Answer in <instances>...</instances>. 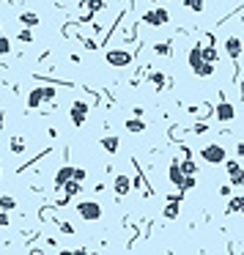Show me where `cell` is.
Returning a JSON list of instances; mask_svg holds the SVG:
<instances>
[{
	"mask_svg": "<svg viewBox=\"0 0 244 255\" xmlns=\"http://www.w3.org/2000/svg\"><path fill=\"white\" fill-rule=\"evenodd\" d=\"M154 52H156V55L170 58V55H173V47H170V42H156V44H154Z\"/></svg>",
	"mask_w": 244,
	"mask_h": 255,
	"instance_id": "19",
	"label": "cell"
},
{
	"mask_svg": "<svg viewBox=\"0 0 244 255\" xmlns=\"http://www.w3.org/2000/svg\"><path fill=\"white\" fill-rule=\"evenodd\" d=\"M85 3H91V0H80V6H85Z\"/></svg>",
	"mask_w": 244,
	"mask_h": 255,
	"instance_id": "36",
	"label": "cell"
},
{
	"mask_svg": "<svg viewBox=\"0 0 244 255\" xmlns=\"http://www.w3.org/2000/svg\"><path fill=\"white\" fill-rule=\"evenodd\" d=\"M20 22L25 25V28H36V25H39L42 20H39V14H33V11H25V14L20 17Z\"/></svg>",
	"mask_w": 244,
	"mask_h": 255,
	"instance_id": "18",
	"label": "cell"
},
{
	"mask_svg": "<svg viewBox=\"0 0 244 255\" xmlns=\"http://www.w3.org/2000/svg\"><path fill=\"white\" fill-rule=\"evenodd\" d=\"M126 132H134V135H140V132H146V121H143V118H129V121H126Z\"/></svg>",
	"mask_w": 244,
	"mask_h": 255,
	"instance_id": "16",
	"label": "cell"
},
{
	"mask_svg": "<svg viewBox=\"0 0 244 255\" xmlns=\"http://www.w3.org/2000/svg\"><path fill=\"white\" fill-rule=\"evenodd\" d=\"M168 179L173 181L176 186H181V184H184V170H181V162H178V159H173V162H170V167H168Z\"/></svg>",
	"mask_w": 244,
	"mask_h": 255,
	"instance_id": "12",
	"label": "cell"
},
{
	"mask_svg": "<svg viewBox=\"0 0 244 255\" xmlns=\"http://www.w3.org/2000/svg\"><path fill=\"white\" fill-rule=\"evenodd\" d=\"M187 63H189V71H192L195 77H200V80H206V77L214 74V66H217V63H211V61H206V58H203V42H198V44H192V47H189Z\"/></svg>",
	"mask_w": 244,
	"mask_h": 255,
	"instance_id": "1",
	"label": "cell"
},
{
	"mask_svg": "<svg viewBox=\"0 0 244 255\" xmlns=\"http://www.w3.org/2000/svg\"><path fill=\"white\" fill-rule=\"evenodd\" d=\"M151 83H154V88H156V91H165V88H168V77L159 74V71H154V74H151Z\"/></svg>",
	"mask_w": 244,
	"mask_h": 255,
	"instance_id": "20",
	"label": "cell"
},
{
	"mask_svg": "<svg viewBox=\"0 0 244 255\" xmlns=\"http://www.w3.org/2000/svg\"><path fill=\"white\" fill-rule=\"evenodd\" d=\"M222 165H228V179L233 186H244V170L239 162H233V159H225Z\"/></svg>",
	"mask_w": 244,
	"mask_h": 255,
	"instance_id": "7",
	"label": "cell"
},
{
	"mask_svg": "<svg viewBox=\"0 0 244 255\" xmlns=\"http://www.w3.org/2000/svg\"><path fill=\"white\" fill-rule=\"evenodd\" d=\"M236 211H244V198H230L228 200V214H236Z\"/></svg>",
	"mask_w": 244,
	"mask_h": 255,
	"instance_id": "22",
	"label": "cell"
},
{
	"mask_svg": "<svg viewBox=\"0 0 244 255\" xmlns=\"http://www.w3.org/2000/svg\"><path fill=\"white\" fill-rule=\"evenodd\" d=\"M55 93H58V91L47 85V88H44V102H55Z\"/></svg>",
	"mask_w": 244,
	"mask_h": 255,
	"instance_id": "30",
	"label": "cell"
},
{
	"mask_svg": "<svg viewBox=\"0 0 244 255\" xmlns=\"http://www.w3.org/2000/svg\"><path fill=\"white\" fill-rule=\"evenodd\" d=\"M236 154H239V157H244V143H239V145H236Z\"/></svg>",
	"mask_w": 244,
	"mask_h": 255,
	"instance_id": "35",
	"label": "cell"
},
{
	"mask_svg": "<svg viewBox=\"0 0 244 255\" xmlns=\"http://www.w3.org/2000/svg\"><path fill=\"white\" fill-rule=\"evenodd\" d=\"M203 58H206V61H211V63H217V61H220V55H217L214 44H203Z\"/></svg>",
	"mask_w": 244,
	"mask_h": 255,
	"instance_id": "23",
	"label": "cell"
},
{
	"mask_svg": "<svg viewBox=\"0 0 244 255\" xmlns=\"http://www.w3.org/2000/svg\"><path fill=\"white\" fill-rule=\"evenodd\" d=\"M198 181H195V176H184V184H181V192H187V189H192Z\"/></svg>",
	"mask_w": 244,
	"mask_h": 255,
	"instance_id": "29",
	"label": "cell"
},
{
	"mask_svg": "<svg viewBox=\"0 0 244 255\" xmlns=\"http://www.w3.org/2000/svg\"><path fill=\"white\" fill-rule=\"evenodd\" d=\"M88 110H91V107H88L85 102H74V104H71V110H69L71 124H74V126H83L85 118H88Z\"/></svg>",
	"mask_w": 244,
	"mask_h": 255,
	"instance_id": "6",
	"label": "cell"
},
{
	"mask_svg": "<svg viewBox=\"0 0 244 255\" xmlns=\"http://www.w3.org/2000/svg\"><path fill=\"white\" fill-rule=\"evenodd\" d=\"M118 145H121V140L115 138V135H107V138H102V148H105L107 154H118Z\"/></svg>",
	"mask_w": 244,
	"mask_h": 255,
	"instance_id": "15",
	"label": "cell"
},
{
	"mask_svg": "<svg viewBox=\"0 0 244 255\" xmlns=\"http://www.w3.org/2000/svg\"><path fill=\"white\" fill-rule=\"evenodd\" d=\"M63 189H66V198H74L80 189H83V181H77V179H69L66 184H63Z\"/></svg>",
	"mask_w": 244,
	"mask_h": 255,
	"instance_id": "17",
	"label": "cell"
},
{
	"mask_svg": "<svg viewBox=\"0 0 244 255\" xmlns=\"http://www.w3.org/2000/svg\"><path fill=\"white\" fill-rule=\"evenodd\" d=\"M143 22L151 25V28H162V25H168V22H170V11H168V8H162V6L148 8L146 14H143Z\"/></svg>",
	"mask_w": 244,
	"mask_h": 255,
	"instance_id": "3",
	"label": "cell"
},
{
	"mask_svg": "<svg viewBox=\"0 0 244 255\" xmlns=\"http://www.w3.org/2000/svg\"><path fill=\"white\" fill-rule=\"evenodd\" d=\"M184 6H187L189 11H195V14H200L203 8H206V0H184Z\"/></svg>",
	"mask_w": 244,
	"mask_h": 255,
	"instance_id": "24",
	"label": "cell"
},
{
	"mask_svg": "<svg viewBox=\"0 0 244 255\" xmlns=\"http://www.w3.org/2000/svg\"><path fill=\"white\" fill-rule=\"evenodd\" d=\"M105 61H107V66H115V69H124V66H129V63H132V55H129L126 49H107Z\"/></svg>",
	"mask_w": 244,
	"mask_h": 255,
	"instance_id": "5",
	"label": "cell"
},
{
	"mask_svg": "<svg viewBox=\"0 0 244 255\" xmlns=\"http://www.w3.org/2000/svg\"><path fill=\"white\" fill-rule=\"evenodd\" d=\"M112 189H115V195H118V198H126V195H129V189H132V181H129V176L118 173V176H115V181H112Z\"/></svg>",
	"mask_w": 244,
	"mask_h": 255,
	"instance_id": "10",
	"label": "cell"
},
{
	"mask_svg": "<svg viewBox=\"0 0 244 255\" xmlns=\"http://www.w3.org/2000/svg\"><path fill=\"white\" fill-rule=\"evenodd\" d=\"M61 231H63V233H74V228H71L69 222H61Z\"/></svg>",
	"mask_w": 244,
	"mask_h": 255,
	"instance_id": "33",
	"label": "cell"
},
{
	"mask_svg": "<svg viewBox=\"0 0 244 255\" xmlns=\"http://www.w3.org/2000/svg\"><path fill=\"white\" fill-rule=\"evenodd\" d=\"M77 214H80V220H85V222H99L102 214H105V209H102L99 200H80V203H77Z\"/></svg>",
	"mask_w": 244,
	"mask_h": 255,
	"instance_id": "2",
	"label": "cell"
},
{
	"mask_svg": "<svg viewBox=\"0 0 244 255\" xmlns=\"http://www.w3.org/2000/svg\"><path fill=\"white\" fill-rule=\"evenodd\" d=\"M85 176H88V173H85V167H74V179L77 181H85Z\"/></svg>",
	"mask_w": 244,
	"mask_h": 255,
	"instance_id": "31",
	"label": "cell"
},
{
	"mask_svg": "<svg viewBox=\"0 0 244 255\" xmlns=\"http://www.w3.org/2000/svg\"><path fill=\"white\" fill-rule=\"evenodd\" d=\"M225 52H228L230 61H239V58H242V39L228 36V39H225Z\"/></svg>",
	"mask_w": 244,
	"mask_h": 255,
	"instance_id": "9",
	"label": "cell"
},
{
	"mask_svg": "<svg viewBox=\"0 0 244 255\" xmlns=\"http://www.w3.org/2000/svg\"><path fill=\"white\" fill-rule=\"evenodd\" d=\"M11 151L14 154H25V138H11Z\"/></svg>",
	"mask_w": 244,
	"mask_h": 255,
	"instance_id": "26",
	"label": "cell"
},
{
	"mask_svg": "<svg viewBox=\"0 0 244 255\" xmlns=\"http://www.w3.org/2000/svg\"><path fill=\"white\" fill-rule=\"evenodd\" d=\"M11 209H17V200L11 195H0V211H11Z\"/></svg>",
	"mask_w": 244,
	"mask_h": 255,
	"instance_id": "21",
	"label": "cell"
},
{
	"mask_svg": "<svg viewBox=\"0 0 244 255\" xmlns=\"http://www.w3.org/2000/svg\"><path fill=\"white\" fill-rule=\"evenodd\" d=\"M184 195H168V203H165V220H176L178 217V203H181Z\"/></svg>",
	"mask_w": 244,
	"mask_h": 255,
	"instance_id": "11",
	"label": "cell"
},
{
	"mask_svg": "<svg viewBox=\"0 0 244 255\" xmlns=\"http://www.w3.org/2000/svg\"><path fill=\"white\" fill-rule=\"evenodd\" d=\"M17 39H20V42H25V44H33V33H30L28 28L20 30V33H17Z\"/></svg>",
	"mask_w": 244,
	"mask_h": 255,
	"instance_id": "28",
	"label": "cell"
},
{
	"mask_svg": "<svg viewBox=\"0 0 244 255\" xmlns=\"http://www.w3.org/2000/svg\"><path fill=\"white\" fill-rule=\"evenodd\" d=\"M200 157L209 162V165H222L225 159H228V154H225V148L222 145H217V143H211V145H206L200 151Z\"/></svg>",
	"mask_w": 244,
	"mask_h": 255,
	"instance_id": "4",
	"label": "cell"
},
{
	"mask_svg": "<svg viewBox=\"0 0 244 255\" xmlns=\"http://www.w3.org/2000/svg\"><path fill=\"white\" fill-rule=\"evenodd\" d=\"M181 170H184V176H198V167H195V162H192L189 157L181 162Z\"/></svg>",
	"mask_w": 244,
	"mask_h": 255,
	"instance_id": "25",
	"label": "cell"
},
{
	"mask_svg": "<svg viewBox=\"0 0 244 255\" xmlns=\"http://www.w3.org/2000/svg\"><path fill=\"white\" fill-rule=\"evenodd\" d=\"M151 3H159V0H151Z\"/></svg>",
	"mask_w": 244,
	"mask_h": 255,
	"instance_id": "37",
	"label": "cell"
},
{
	"mask_svg": "<svg viewBox=\"0 0 244 255\" xmlns=\"http://www.w3.org/2000/svg\"><path fill=\"white\" fill-rule=\"evenodd\" d=\"M42 104H44V88H33L28 93V107L30 110H39Z\"/></svg>",
	"mask_w": 244,
	"mask_h": 255,
	"instance_id": "14",
	"label": "cell"
},
{
	"mask_svg": "<svg viewBox=\"0 0 244 255\" xmlns=\"http://www.w3.org/2000/svg\"><path fill=\"white\" fill-rule=\"evenodd\" d=\"M69 179H74V167H71V165H63L61 170L55 173V189H63V184H66Z\"/></svg>",
	"mask_w": 244,
	"mask_h": 255,
	"instance_id": "13",
	"label": "cell"
},
{
	"mask_svg": "<svg viewBox=\"0 0 244 255\" xmlns=\"http://www.w3.org/2000/svg\"><path fill=\"white\" fill-rule=\"evenodd\" d=\"M8 52H11V42L0 33V55H8Z\"/></svg>",
	"mask_w": 244,
	"mask_h": 255,
	"instance_id": "27",
	"label": "cell"
},
{
	"mask_svg": "<svg viewBox=\"0 0 244 255\" xmlns=\"http://www.w3.org/2000/svg\"><path fill=\"white\" fill-rule=\"evenodd\" d=\"M192 132H195V135H206L209 126H206V124H195V126H192Z\"/></svg>",
	"mask_w": 244,
	"mask_h": 255,
	"instance_id": "32",
	"label": "cell"
},
{
	"mask_svg": "<svg viewBox=\"0 0 244 255\" xmlns=\"http://www.w3.org/2000/svg\"><path fill=\"white\" fill-rule=\"evenodd\" d=\"M214 116H217V121H222V124H228V121H233V118H236V110H233V104H230V102L220 99V104H217Z\"/></svg>",
	"mask_w": 244,
	"mask_h": 255,
	"instance_id": "8",
	"label": "cell"
},
{
	"mask_svg": "<svg viewBox=\"0 0 244 255\" xmlns=\"http://www.w3.org/2000/svg\"><path fill=\"white\" fill-rule=\"evenodd\" d=\"M0 225H8V214L6 211H0Z\"/></svg>",
	"mask_w": 244,
	"mask_h": 255,
	"instance_id": "34",
	"label": "cell"
}]
</instances>
